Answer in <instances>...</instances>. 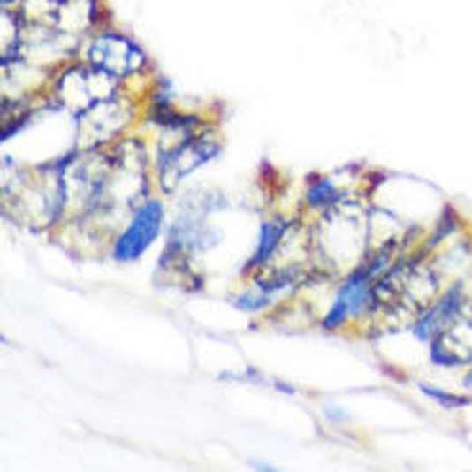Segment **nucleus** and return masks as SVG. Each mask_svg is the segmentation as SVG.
I'll return each mask as SVG.
<instances>
[{
	"instance_id": "obj_1",
	"label": "nucleus",
	"mask_w": 472,
	"mask_h": 472,
	"mask_svg": "<svg viewBox=\"0 0 472 472\" xmlns=\"http://www.w3.org/2000/svg\"><path fill=\"white\" fill-rule=\"evenodd\" d=\"M78 57L83 63L114 72L122 80L145 75L150 70V57L145 55V49L132 36L111 27H103L91 36H86L78 47Z\"/></svg>"
},
{
	"instance_id": "obj_2",
	"label": "nucleus",
	"mask_w": 472,
	"mask_h": 472,
	"mask_svg": "<svg viewBox=\"0 0 472 472\" xmlns=\"http://www.w3.org/2000/svg\"><path fill=\"white\" fill-rule=\"evenodd\" d=\"M217 153H220V142L212 134H202V132H194L191 137L176 145L157 148L156 184L165 194H173L184 179H189L194 171L215 160Z\"/></svg>"
},
{
	"instance_id": "obj_3",
	"label": "nucleus",
	"mask_w": 472,
	"mask_h": 472,
	"mask_svg": "<svg viewBox=\"0 0 472 472\" xmlns=\"http://www.w3.org/2000/svg\"><path fill=\"white\" fill-rule=\"evenodd\" d=\"M375 282L377 279L362 263L354 271L344 274L339 279L331 305H328V313L323 315V320H320V328L323 331H344L359 320H369L372 317V286H375Z\"/></svg>"
},
{
	"instance_id": "obj_4",
	"label": "nucleus",
	"mask_w": 472,
	"mask_h": 472,
	"mask_svg": "<svg viewBox=\"0 0 472 472\" xmlns=\"http://www.w3.org/2000/svg\"><path fill=\"white\" fill-rule=\"evenodd\" d=\"M165 220V207L157 196H148L129 217L125 220V227L114 235V243L109 246V255L117 263H134L150 246L160 238Z\"/></svg>"
},
{
	"instance_id": "obj_5",
	"label": "nucleus",
	"mask_w": 472,
	"mask_h": 472,
	"mask_svg": "<svg viewBox=\"0 0 472 472\" xmlns=\"http://www.w3.org/2000/svg\"><path fill=\"white\" fill-rule=\"evenodd\" d=\"M294 227V220H286L282 215H274L269 220L261 222L258 227V238H255V248L251 258L246 261V274H253L258 269H266L277 261V255L286 248L289 243V230Z\"/></svg>"
},
{
	"instance_id": "obj_6",
	"label": "nucleus",
	"mask_w": 472,
	"mask_h": 472,
	"mask_svg": "<svg viewBox=\"0 0 472 472\" xmlns=\"http://www.w3.org/2000/svg\"><path fill=\"white\" fill-rule=\"evenodd\" d=\"M348 202L346 191L341 189L333 179L328 176H317L308 184V191H305V204L313 209V212H325V209H333L339 204Z\"/></svg>"
},
{
	"instance_id": "obj_7",
	"label": "nucleus",
	"mask_w": 472,
	"mask_h": 472,
	"mask_svg": "<svg viewBox=\"0 0 472 472\" xmlns=\"http://www.w3.org/2000/svg\"><path fill=\"white\" fill-rule=\"evenodd\" d=\"M230 305L246 315H263L269 308H274L277 302H274L263 289H258L255 284H251V286H246L243 292L232 294V297H230Z\"/></svg>"
},
{
	"instance_id": "obj_8",
	"label": "nucleus",
	"mask_w": 472,
	"mask_h": 472,
	"mask_svg": "<svg viewBox=\"0 0 472 472\" xmlns=\"http://www.w3.org/2000/svg\"><path fill=\"white\" fill-rule=\"evenodd\" d=\"M418 390H421V395H426L429 400H434L441 408H465L470 403L468 395H454L449 390H441V387L426 384V382H418Z\"/></svg>"
},
{
	"instance_id": "obj_9",
	"label": "nucleus",
	"mask_w": 472,
	"mask_h": 472,
	"mask_svg": "<svg viewBox=\"0 0 472 472\" xmlns=\"http://www.w3.org/2000/svg\"><path fill=\"white\" fill-rule=\"evenodd\" d=\"M462 382H465V387H468V390H472V367L470 369H465V379H462Z\"/></svg>"
}]
</instances>
